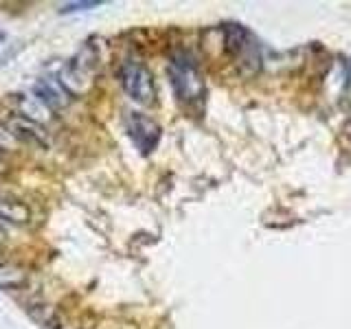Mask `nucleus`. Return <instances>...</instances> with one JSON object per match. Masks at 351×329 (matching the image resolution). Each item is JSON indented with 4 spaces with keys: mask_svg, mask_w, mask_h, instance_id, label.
<instances>
[{
    "mask_svg": "<svg viewBox=\"0 0 351 329\" xmlns=\"http://www.w3.org/2000/svg\"><path fill=\"white\" fill-rule=\"evenodd\" d=\"M167 71H169V82L173 86V93L182 103H197L204 97V80L191 53L186 51L173 53Z\"/></svg>",
    "mask_w": 351,
    "mask_h": 329,
    "instance_id": "1",
    "label": "nucleus"
},
{
    "mask_svg": "<svg viewBox=\"0 0 351 329\" xmlns=\"http://www.w3.org/2000/svg\"><path fill=\"white\" fill-rule=\"evenodd\" d=\"M224 47L235 69L244 75H255L261 69V49L257 40L241 25L224 27Z\"/></svg>",
    "mask_w": 351,
    "mask_h": 329,
    "instance_id": "2",
    "label": "nucleus"
},
{
    "mask_svg": "<svg viewBox=\"0 0 351 329\" xmlns=\"http://www.w3.org/2000/svg\"><path fill=\"white\" fill-rule=\"evenodd\" d=\"M119 82L123 90L141 106H152L156 101V84L154 77L138 60H125L119 69Z\"/></svg>",
    "mask_w": 351,
    "mask_h": 329,
    "instance_id": "3",
    "label": "nucleus"
},
{
    "mask_svg": "<svg viewBox=\"0 0 351 329\" xmlns=\"http://www.w3.org/2000/svg\"><path fill=\"white\" fill-rule=\"evenodd\" d=\"M97 69V53L93 47H84L75 58L66 64V69L62 73V84L69 93H84Z\"/></svg>",
    "mask_w": 351,
    "mask_h": 329,
    "instance_id": "4",
    "label": "nucleus"
},
{
    "mask_svg": "<svg viewBox=\"0 0 351 329\" xmlns=\"http://www.w3.org/2000/svg\"><path fill=\"white\" fill-rule=\"evenodd\" d=\"M125 130L132 143L138 147V151L149 154L156 149L160 141V125L154 119L141 114V112H128L125 117Z\"/></svg>",
    "mask_w": 351,
    "mask_h": 329,
    "instance_id": "5",
    "label": "nucleus"
},
{
    "mask_svg": "<svg viewBox=\"0 0 351 329\" xmlns=\"http://www.w3.org/2000/svg\"><path fill=\"white\" fill-rule=\"evenodd\" d=\"M33 97L49 110H62L71 103V93L66 90L62 82L51 80V77L36 80V84H33Z\"/></svg>",
    "mask_w": 351,
    "mask_h": 329,
    "instance_id": "6",
    "label": "nucleus"
},
{
    "mask_svg": "<svg viewBox=\"0 0 351 329\" xmlns=\"http://www.w3.org/2000/svg\"><path fill=\"white\" fill-rule=\"evenodd\" d=\"M7 130L11 136H16L18 141H25L31 143V145H38V147H47L49 145V134L40 123L31 121L22 114H14L7 119Z\"/></svg>",
    "mask_w": 351,
    "mask_h": 329,
    "instance_id": "7",
    "label": "nucleus"
},
{
    "mask_svg": "<svg viewBox=\"0 0 351 329\" xmlns=\"http://www.w3.org/2000/svg\"><path fill=\"white\" fill-rule=\"evenodd\" d=\"M31 211L16 200H0V224H27Z\"/></svg>",
    "mask_w": 351,
    "mask_h": 329,
    "instance_id": "8",
    "label": "nucleus"
},
{
    "mask_svg": "<svg viewBox=\"0 0 351 329\" xmlns=\"http://www.w3.org/2000/svg\"><path fill=\"white\" fill-rule=\"evenodd\" d=\"M22 281H25V272L20 268L0 263V288H18Z\"/></svg>",
    "mask_w": 351,
    "mask_h": 329,
    "instance_id": "9",
    "label": "nucleus"
},
{
    "mask_svg": "<svg viewBox=\"0 0 351 329\" xmlns=\"http://www.w3.org/2000/svg\"><path fill=\"white\" fill-rule=\"evenodd\" d=\"M101 3H71V5H64L60 9V14H71V11H82V9H93V7H99Z\"/></svg>",
    "mask_w": 351,
    "mask_h": 329,
    "instance_id": "10",
    "label": "nucleus"
},
{
    "mask_svg": "<svg viewBox=\"0 0 351 329\" xmlns=\"http://www.w3.org/2000/svg\"><path fill=\"white\" fill-rule=\"evenodd\" d=\"M347 99L351 101V64H349V71H347Z\"/></svg>",
    "mask_w": 351,
    "mask_h": 329,
    "instance_id": "11",
    "label": "nucleus"
},
{
    "mask_svg": "<svg viewBox=\"0 0 351 329\" xmlns=\"http://www.w3.org/2000/svg\"><path fill=\"white\" fill-rule=\"evenodd\" d=\"M0 171H3V156H0Z\"/></svg>",
    "mask_w": 351,
    "mask_h": 329,
    "instance_id": "12",
    "label": "nucleus"
}]
</instances>
